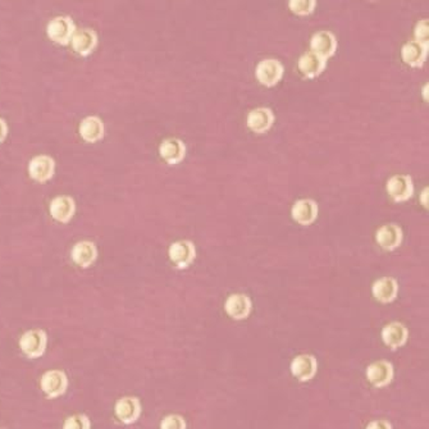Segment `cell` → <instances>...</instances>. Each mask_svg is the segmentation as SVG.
<instances>
[{"instance_id": "6da1fadb", "label": "cell", "mask_w": 429, "mask_h": 429, "mask_svg": "<svg viewBox=\"0 0 429 429\" xmlns=\"http://www.w3.org/2000/svg\"><path fill=\"white\" fill-rule=\"evenodd\" d=\"M46 342H48V337L42 329H31L21 337L19 346L26 356L31 359H37L45 353Z\"/></svg>"}, {"instance_id": "7a4b0ae2", "label": "cell", "mask_w": 429, "mask_h": 429, "mask_svg": "<svg viewBox=\"0 0 429 429\" xmlns=\"http://www.w3.org/2000/svg\"><path fill=\"white\" fill-rule=\"evenodd\" d=\"M255 76L261 85L267 87L274 86L283 76V66L277 59H263L256 66Z\"/></svg>"}, {"instance_id": "3957f363", "label": "cell", "mask_w": 429, "mask_h": 429, "mask_svg": "<svg viewBox=\"0 0 429 429\" xmlns=\"http://www.w3.org/2000/svg\"><path fill=\"white\" fill-rule=\"evenodd\" d=\"M46 33L53 42L67 45L76 33L75 24L69 17H55L51 19L46 27Z\"/></svg>"}, {"instance_id": "277c9868", "label": "cell", "mask_w": 429, "mask_h": 429, "mask_svg": "<svg viewBox=\"0 0 429 429\" xmlns=\"http://www.w3.org/2000/svg\"><path fill=\"white\" fill-rule=\"evenodd\" d=\"M169 259L176 265L178 270H185L196 256L195 245L189 240H181L169 246Z\"/></svg>"}, {"instance_id": "5b68a950", "label": "cell", "mask_w": 429, "mask_h": 429, "mask_svg": "<svg viewBox=\"0 0 429 429\" xmlns=\"http://www.w3.org/2000/svg\"><path fill=\"white\" fill-rule=\"evenodd\" d=\"M387 193L396 202H406L414 194L412 177L406 175H396L388 180Z\"/></svg>"}, {"instance_id": "8992f818", "label": "cell", "mask_w": 429, "mask_h": 429, "mask_svg": "<svg viewBox=\"0 0 429 429\" xmlns=\"http://www.w3.org/2000/svg\"><path fill=\"white\" fill-rule=\"evenodd\" d=\"M42 389L49 399H55L63 395L68 387L66 373L62 371H49L42 377Z\"/></svg>"}, {"instance_id": "52a82bcc", "label": "cell", "mask_w": 429, "mask_h": 429, "mask_svg": "<svg viewBox=\"0 0 429 429\" xmlns=\"http://www.w3.org/2000/svg\"><path fill=\"white\" fill-rule=\"evenodd\" d=\"M291 373L295 378L300 382H306L314 378V376L317 374L318 371V362L317 359L309 355V353H303L296 356L294 360L291 362Z\"/></svg>"}, {"instance_id": "ba28073f", "label": "cell", "mask_w": 429, "mask_h": 429, "mask_svg": "<svg viewBox=\"0 0 429 429\" xmlns=\"http://www.w3.org/2000/svg\"><path fill=\"white\" fill-rule=\"evenodd\" d=\"M367 378L374 387H386L394 378V367L387 360L371 362L367 368Z\"/></svg>"}, {"instance_id": "9c48e42d", "label": "cell", "mask_w": 429, "mask_h": 429, "mask_svg": "<svg viewBox=\"0 0 429 429\" xmlns=\"http://www.w3.org/2000/svg\"><path fill=\"white\" fill-rule=\"evenodd\" d=\"M114 412H116L118 419L123 424H132L139 419L141 414V404L139 399L127 396V397H122L118 400Z\"/></svg>"}, {"instance_id": "30bf717a", "label": "cell", "mask_w": 429, "mask_h": 429, "mask_svg": "<svg viewBox=\"0 0 429 429\" xmlns=\"http://www.w3.org/2000/svg\"><path fill=\"white\" fill-rule=\"evenodd\" d=\"M310 48L314 54L322 59H329L337 51V39L331 31H319L313 35Z\"/></svg>"}, {"instance_id": "8fae6325", "label": "cell", "mask_w": 429, "mask_h": 429, "mask_svg": "<svg viewBox=\"0 0 429 429\" xmlns=\"http://www.w3.org/2000/svg\"><path fill=\"white\" fill-rule=\"evenodd\" d=\"M54 169H55V161L48 155L35 157L28 164L30 177L40 184L51 180L54 175Z\"/></svg>"}, {"instance_id": "7c38bea8", "label": "cell", "mask_w": 429, "mask_h": 429, "mask_svg": "<svg viewBox=\"0 0 429 429\" xmlns=\"http://www.w3.org/2000/svg\"><path fill=\"white\" fill-rule=\"evenodd\" d=\"M291 216L296 223L310 226L318 217V204L312 199H301L295 202Z\"/></svg>"}, {"instance_id": "4fadbf2b", "label": "cell", "mask_w": 429, "mask_h": 429, "mask_svg": "<svg viewBox=\"0 0 429 429\" xmlns=\"http://www.w3.org/2000/svg\"><path fill=\"white\" fill-rule=\"evenodd\" d=\"M225 310L232 319H246L252 312V300L244 294L229 295L225 303Z\"/></svg>"}, {"instance_id": "5bb4252c", "label": "cell", "mask_w": 429, "mask_h": 429, "mask_svg": "<svg viewBox=\"0 0 429 429\" xmlns=\"http://www.w3.org/2000/svg\"><path fill=\"white\" fill-rule=\"evenodd\" d=\"M376 241L383 250H395L403 243V229L395 223L383 225L376 234Z\"/></svg>"}, {"instance_id": "9a60e30c", "label": "cell", "mask_w": 429, "mask_h": 429, "mask_svg": "<svg viewBox=\"0 0 429 429\" xmlns=\"http://www.w3.org/2000/svg\"><path fill=\"white\" fill-rule=\"evenodd\" d=\"M380 336L385 345L388 346L391 350H396L406 344L409 332L404 324L399 322H392L383 327Z\"/></svg>"}, {"instance_id": "2e32d148", "label": "cell", "mask_w": 429, "mask_h": 429, "mask_svg": "<svg viewBox=\"0 0 429 429\" xmlns=\"http://www.w3.org/2000/svg\"><path fill=\"white\" fill-rule=\"evenodd\" d=\"M51 217L60 223H68L76 211L75 200L69 196H57L49 207Z\"/></svg>"}, {"instance_id": "e0dca14e", "label": "cell", "mask_w": 429, "mask_h": 429, "mask_svg": "<svg viewBox=\"0 0 429 429\" xmlns=\"http://www.w3.org/2000/svg\"><path fill=\"white\" fill-rule=\"evenodd\" d=\"M429 45L419 42H406L401 49L403 60L410 67H421L428 55Z\"/></svg>"}, {"instance_id": "ac0fdd59", "label": "cell", "mask_w": 429, "mask_h": 429, "mask_svg": "<svg viewBox=\"0 0 429 429\" xmlns=\"http://www.w3.org/2000/svg\"><path fill=\"white\" fill-rule=\"evenodd\" d=\"M273 122H274V114L270 108L253 110L246 118V125L256 134L267 132L273 125Z\"/></svg>"}, {"instance_id": "d6986e66", "label": "cell", "mask_w": 429, "mask_h": 429, "mask_svg": "<svg viewBox=\"0 0 429 429\" xmlns=\"http://www.w3.org/2000/svg\"><path fill=\"white\" fill-rule=\"evenodd\" d=\"M371 294L379 303H391L395 300L396 296L399 294V283L395 278H379L378 281L373 283Z\"/></svg>"}, {"instance_id": "ffe728a7", "label": "cell", "mask_w": 429, "mask_h": 429, "mask_svg": "<svg viewBox=\"0 0 429 429\" xmlns=\"http://www.w3.org/2000/svg\"><path fill=\"white\" fill-rule=\"evenodd\" d=\"M160 157L169 164H178L185 159L186 146L178 139H167L159 148Z\"/></svg>"}, {"instance_id": "44dd1931", "label": "cell", "mask_w": 429, "mask_h": 429, "mask_svg": "<svg viewBox=\"0 0 429 429\" xmlns=\"http://www.w3.org/2000/svg\"><path fill=\"white\" fill-rule=\"evenodd\" d=\"M297 67L303 73L304 77L314 78V77L319 76L323 69L326 68V60L318 57L317 54H314L313 51H308L299 59Z\"/></svg>"}, {"instance_id": "7402d4cb", "label": "cell", "mask_w": 429, "mask_h": 429, "mask_svg": "<svg viewBox=\"0 0 429 429\" xmlns=\"http://www.w3.org/2000/svg\"><path fill=\"white\" fill-rule=\"evenodd\" d=\"M98 44V36L94 30L82 28L78 30L72 37V46L80 55H89L93 53Z\"/></svg>"}, {"instance_id": "603a6c76", "label": "cell", "mask_w": 429, "mask_h": 429, "mask_svg": "<svg viewBox=\"0 0 429 429\" xmlns=\"http://www.w3.org/2000/svg\"><path fill=\"white\" fill-rule=\"evenodd\" d=\"M72 261L80 265L81 268H89L96 261L98 250L96 246L90 241L77 243L72 249Z\"/></svg>"}, {"instance_id": "cb8c5ba5", "label": "cell", "mask_w": 429, "mask_h": 429, "mask_svg": "<svg viewBox=\"0 0 429 429\" xmlns=\"http://www.w3.org/2000/svg\"><path fill=\"white\" fill-rule=\"evenodd\" d=\"M80 134L85 141L96 143L104 136V125L99 117H87L80 125Z\"/></svg>"}, {"instance_id": "d4e9b609", "label": "cell", "mask_w": 429, "mask_h": 429, "mask_svg": "<svg viewBox=\"0 0 429 429\" xmlns=\"http://www.w3.org/2000/svg\"><path fill=\"white\" fill-rule=\"evenodd\" d=\"M287 4H288V7L294 12L295 15L308 16L315 8L317 1L315 0H291Z\"/></svg>"}, {"instance_id": "484cf974", "label": "cell", "mask_w": 429, "mask_h": 429, "mask_svg": "<svg viewBox=\"0 0 429 429\" xmlns=\"http://www.w3.org/2000/svg\"><path fill=\"white\" fill-rule=\"evenodd\" d=\"M63 429H91V423L86 415L76 414L66 419Z\"/></svg>"}, {"instance_id": "4316f807", "label": "cell", "mask_w": 429, "mask_h": 429, "mask_svg": "<svg viewBox=\"0 0 429 429\" xmlns=\"http://www.w3.org/2000/svg\"><path fill=\"white\" fill-rule=\"evenodd\" d=\"M160 429H186L185 419L181 415L170 414L161 421Z\"/></svg>"}, {"instance_id": "83f0119b", "label": "cell", "mask_w": 429, "mask_h": 429, "mask_svg": "<svg viewBox=\"0 0 429 429\" xmlns=\"http://www.w3.org/2000/svg\"><path fill=\"white\" fill-rule=\"evenodd\" d=\"M415 42L429 45L428 42V19H421L415 27Z\"/></svg>"}, {"instance_id": "f1b7e54d", "label": "cell", "mask_w": 429, "mask_h": 429, "mask_svg": "<svg viewBox=\"0 0 429 429\" xmlns=\"http://www.w3.org/2000/svg\"><path fill=\"white\" fill-rule=\"evenodd\" d=\"M367 429H392V426L389 424V421L385 419H377L373 421L367 426Z\"/></svg>"}, {"instance_id": "f546056e", "label": "cell", "mask_w": 429, "mask_h": 429, "mask_svg": "<svg viewBox=\"0 0 429 429\" xmlns=\"http://www.w3.org/2000/svg\"><path fill=\"white\" fill-rule=\"evenodd\" d=\"M7 134H8V126H7L6 121L0 118V143L4 141V139L7 137Z\"/></svg>"}, {"instance_id": "4dcf8cb0", "label": "cell", "mask_w": 429, "mask_h": 429, "mask_svg": "<svg viewBox=\"0 0 429 429\" xmlns=\"http://www.w3.org/2000/svg\"><path fill=\"white\" fill-rule=\"evenodd\" d=\"M428 189H424V191H423V205L426 207V208H428V202H427V196H428Z\"/></svg>"}]
</instances>
